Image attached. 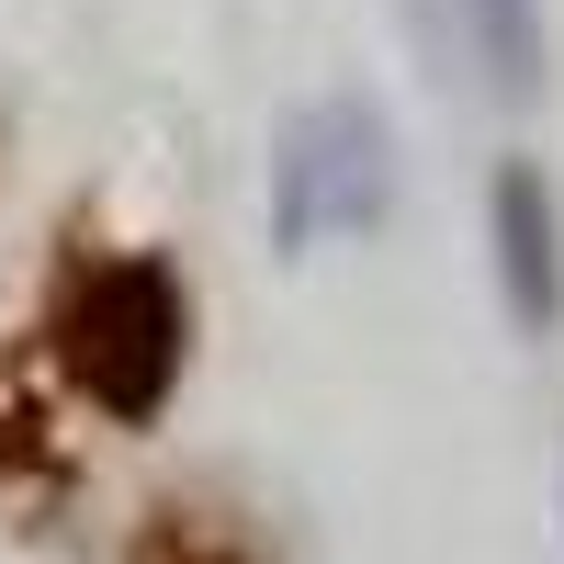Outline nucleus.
I'll return each mask as SVG.
<instances>
[{
    "instance_id": "nucleus-5",
    "label": "nucleus",
    "mask_w": 564,
    "mask_h": 564,
    "mask_svg": "<svg viewBox=\"0 0 564 564\" xmlns=\"http://www.w3.org/2000/svg\"><path fill=\"white\" fill-rule=\"evenodd\" d=\"M148 564H238V553L204 542V531H159V542H148Z\"/></svg>"
},
{
    "instance_id": "nucleus-2",
    "label": "nucleus",
    "mask_w": 564,
    "mask_h": 564,
    "mask_svg": "<svg viewBox=\"0 0 564 564\" xmlns=\"http://www.w3.org/2000/svg\"><path fill=\"white\" fill-rule=\"evenodd\" d=\"M395 204V135L361 90H327L282 124V159H271V226L282 249H316V238H361L384 226Z\"/></svg>"
},
{
    "instance_id": "nucleus-4",
    "label": "nucleus",
    "mask_w": 564,
    "mask_h": 564,
    "mask_svg": "<svg viewBox=\"0 0 564 564\" xmlns=\"http://www.w3.org/2000/svg\"><path fill=\"white\" fill-rule=\"evenodd\" d=\"M463 45H475V68L497 90H531L553 79V45H542V0H463Z\"/></svg>"
},
{
    "instance_id": "nucleus-1",
    "label": "nucleus",
    "mask_w": 564,
    "mask_h": 564,
    "mask_svg": "<svg viewBox=\"0 0 564 564\" xmlns=\"http://www.w3.org/2000/svg\"><path fill=\"white\" fill-rule=\"evenodd\" d=\"M181 350H193V305H181V271L148 260V249H113V260H79L68 294H57V361L68 384L124 417V430H148L181 384Z\"/></svg>"
},
{
    "instance_id": "nucleus-3",
    "label": "nucleus",
    "mask_w": 564,
    "mask_h": 564,
    "mask_svg": "<svg viewBox=\"0 0 564 564\" xmlns=\"http://www.w3.org/2000/svg\"><path fill=\"white\" fill-rule=\"evenodd\" d=\"M486 226H497V294L542 339V327L564 316V215H553V181L531 159H508L497 193H486Z\"/></svg>"
}]
</instances>
